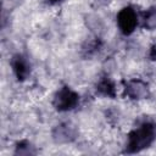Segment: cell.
<instances>
[{
	"mask_svg": "<svg viewBox=\"0 0 156 156\" xmlns=\"http://www.w3.org/2000/svg\"><path fill=\"white\" fill-rule=\"evenodd\" d=\"M12 66H13V71H15L16 76L18 77V79H23V78L27 76V73H28V67H27L26 61H24L21 56L15 57V60L12 61Z\"/></svg>",
	"mask_w": 156,
	"mask_h": 156,
	"instance_id": "277c9868",
	"label": "cell"
},
{
	"mask_svg": "<svg viewBox=\"0 0 156 156\" xmlns=\"http://www.w3.org/2000/svg\"><path fill=\"white\" fill-rule=\"evenodd\" d=\"M50 1H52V2H57V1H61V0H50Z\"/></svg>",
	"mask_w": 156,
	"mask_h": 156,
	"instance_id": "8992f818",
	"label": "cell"
},
{
	"mask_svg": "<svg viewBox=\"0 0 156 156\" xmlns=\"http://www.w3.org/2000/svg\"><path fill=\"white\" fill-rule=\"evenodd\" d=\"M117 22H118L121 30L124 34H129L134 30V28L138 23V20H136L135 12L130 7H124L123 10L119 11V13L117 16Z\"/></svg>",
	"mask_w": 156,
	"mask_h": 156,
	"instance_id": "3957f363",
	"label": "cell"
},
{
	"mask_svg": "<svg viewBox=\"0 0 156 156\" xmlns=\"http://www.w3.org/2000/svg\"><path fill=\"white\" fill-rule=\"evenodd\" d=\"M99 90L102 91L105 95H112L113 94V85L110 80H104L99 85Z\"/></svg>",
	"mask_w": 156,
	"mask_h": 156,
	"instance_id": "5b68a950",
	"label": "cell"
},
{
	"mask_svg": "<svg viewBox=\"0 0 156 156\" xmlns=\"http://www.w3.org/2000/svg\"><path fill=\"white\" fill-rule=\"evenodd\" d=\"M78 102V95L68 88H62L55 98V106L58 110H71Z\"/></svg>",
	"mask_w": 156,
	"mask_h": 156,
	"instance_id": "7a4b0ae2",
	"label": "cell"
},
{
	"mask_svg": "<svg viewBox=\"0 0 156 156\" xmlns=\"http://www.w3.org/2000/svg\"><path fill=\"white\" fill-rule=\"evenodd\" d=\"M155 138V128L150 123L143 124L139 129L134 130L129 135L128 141V150L130 152L139 151L151 144V141Z\"/></svg>",
	"mask_w": 156,
	"mask_h": 156,
	"instance_id": "6da1fadb",
	"label": "cell"
}]
</instances>
